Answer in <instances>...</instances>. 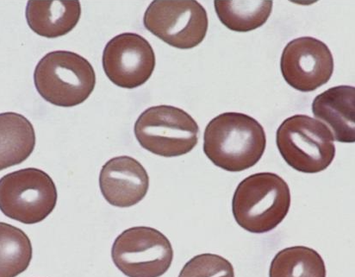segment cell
Wrapping results in <instances>:
<instances>
[{"label":"cell","mask_w":355,"mask_h":277,"mask_svg":"<svg viewBox=\"0 0 355 277\" xmlns=\"http://www.w3.org/2000/svg\"><path fill=\"white\" fill-rule=\"evenodd\" d=\"M266 146L264 128L244 113H222L205 128V154L226 171L240 172L252 168L261 159Z\"/></svg>","instance_id":"6da1fadb"},{"label":"cell","mask_w":355,"mask_h":277,"mask_svg":"<svg viewBox=\"0 0 355 277\" xmlns=\"http://www.w3.org/2000/svg\"><path fill=\"white\" fill-rule=\"evenodd\" d=\"M288 184L276 174L257 173L238 185L232 201L234 218L252 233L271 232L288 215Z\"/></svg>","instance_id":"7a4b0ae2"},{"label":"cell","mask_w":355,"mask_h":277,"mask_svg":"<svg viewBox=\"0 0 355 277\" xmlns=\"http://www.w3.org/2000/svg\"><path fill=\"white\" fill-rule=\"evenodd\" d=\"M38 94L52 105L72 108L86 101L94 92V67L76 53H49L37 63L34 72Z\"/></svg>","instance_id":"3957f363"},{"label":"cell","mask_w":355,"mask_h":277,"mask_svg":"<svg viewBox=\"0 0 355 277\" xmlns=\"http://www.w3.org/2000/svg\"><path fill=\"white\" fill-rule=\"evenodd\" d=\"M276 144L287 165L302 173L324 171L336 156L331 131L307 115H294L280 124Z\"/></svg>","instance_id":"277c9868"},{"label":"cell","mask_w":355,"mask_h":277,"mask_svg":"<svg viewBox=\"0 0 355 277\" xmlns=\"http://www.w3.org/2000/svg\"><path fill=\"white\" fill-rule=\"evenodd\" d=\"M135 136L151 153L175 158L196 146L200 128L193 117L172 106H157L141 113L135 124Z\"/></svg>","instance_id":"5b68a950"},{"label":"cell","mask_w":355,"mask_h":277,"mask_svg":"<svg viewBox=\"0 0 355 277\" xmlns=\"http://www.w3.org/2000/svg\"><path fill=\"white\" fill-rule=\"evenodd\" d=\"M54 181L41 169L29 168L7 174L0 181V208L8 218L26 225L44 220L58 203Z\"/></svg>","instance_id":"8992f818"},{"label":"cell","mask_w":355,"mask_h":277,"mask_svg":"<svg viewBox=\"0 0 355 277\" xmlns=\"http://www.w3.org/2000/svg\"><path fill=\"white\" fill-rule=\"evenodd\" d=\"M112 258L128 277H159L171 267L173 250L164 234L152 227L137 226L116 237Z\"/></svg>","instance_id":"52a82bcc"},{"label":"cell","mask_w":355,"mask_h":277,"mask_svg":"<svg viewBox=\"0 0 355 277\" xmlns=\"http://www.w3.org/2000/svg\"><path fill=\"white\" fill-rule=\"evenodd\" d=\"M145 28L172 47H197L207 34V10L197 1L157 0L148 6L144 17Z\"/></svg>","instance_id":"ba28073f"},{"label":"cell","mask_w":355,"mask_h":277,"mask_svg":"<svg viewBox=\"0 0 355 277\" xmlns=\"http://www.w3.org/2000/svg\"><path fill=\"white\" fill-rule=\"evenodd\" d=\"M103 67L112 83L133 90L147 83L155 67L152 46L136 33L116 35L105 45Z\"/></svg>","instance_id":"9c48e42d"},{"label":"cell","mask_w":355,"mask_h":277,"mask_svg":"<svg viewBox=\"0 0 355 277\" xmlns=\"http://www.w3.org/2000/svg\"><path fill=\"white\" fill-rule=\"evenodd\" d=\"M284 79L296 90L313 92L328 83L334 73V58L324 42L298 37L286 44L280 60Z\"/></svg>","instance_id":"30bf717a"},{"label":"cell","mask_w":355,"mask_h":277,"mask_svg":"<svg viewBox=\"0 0 355 277\" xmlns=\"http://www.w3.org/2000/svg\"><path fill=\"white\" fill-rule=\"evenodd\" d=\"M99 187L106 201L116 208H130L146 196L149 178L146 169L130 156H118L105 163Z\"/></svg>","instance_id":"8fae6325"},{"label":"cell","mask_w":355,"mask_h":277,"mask_svg":"<svg viewBox=\"0 0 355 277\" xmlns=\"http://www.w3.org/2000/svg\"><path fill=\"white\" fill-rule=\"evenodd\" d=\"M312 112L315 118L331 128L335 140L340 143H354V87H334L322 92L312 102Z\"/></svg>","instance_id":"7c38bea8"},{"label":"cell","mask_w":355,"mask_h":277,"mask_svg":"<svg viewBox=\"0 0 355 277\" xmlns=\"http://www.w3.org/2000/svg\"><path fill=\"white\" fill-rule=\"evenodd\" d=\"M81 6L79 1H29L26 17L28 26L41 37H62L79 23Z\"/></svg>","instance_id":"4fadbf2b"},{"label":"cell","mask_w":355,"mask_h":277,"mask_svg":"<svg viewBox=\"0 0 355 277\" xmlns=\"http://www.w3.org/2000/svg\"><path fill=\"white\" fill-rule=\"evenodd\" d=\"M0 131V169H8L26 161L35 146V130L30 120L16 112L1 113Z\"/></svg>","instance_id":"5bb4252c"},{"label":"cell","mask_w":355,"mask_h":277,"mask_svg":"<svg viewBox=\"0 0 355 277\" xmlns=\"http://www.w3.org/2000/svg\"><path fill=\"white\" fill-rule=\"evenodd\" d=\"M324 259L313 249L293 246L276 254L269 277H326Z\"/></svg>","instance_id":"9a60e30c"},{"label":"cell","mask_w":355,"mask_h":277,"mask_svg":"<svg viewBox=\"0 0 355 277\" xmlns=\"http://www.w3.org/2000/svg\"><path fill=\"white\" fill-rule=\"evenodd\" d=\"M272 1H215V10L223 26L248 32L263 26L271 15Z\"/></svg>","instance_id":"2e32d148"},{"label":"cell","mask_w":355,"mask_h":277,"mask_svg":"<svg viewBox=\"0 0 355 277\" xmlns=\"http://www.w3.org/2000/svg\"><path fill=\"white\" fill-rule=\"evenodd\" d=\"M1 277H16L26 271L32 259L29 237L9 224H0Z\"/></svg>","instance_id":"e0dca14e"},{"label":"cell","mask_w":355,"mask_h":277,"mask_svg":"<svg viewBox=\"0 0 355 277\" xmlns=\"http://www.w3.org/2000/svg\"><path fill=\"white\" fill-rule=\"evenodd\" d=\"M179 277H235L233 265L216 254H200L184 265Z\"/></svg>","instance_id":"ac0fdd59"}]
</instances>
